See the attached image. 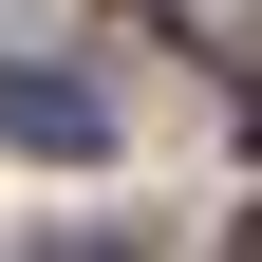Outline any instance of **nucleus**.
<instances>
[{
    "label": "nucleus",
    "instance_id": "f03ea898",
    "mask_svg": "<svg viewBox=\"0 0 262 262\" xmlns=\"http://www.w3.org/2000/svg\"><path fill=\"white\" fill-rule=\"evenodd\" d=\"M150 19H169L206 75H262V0H150Z\"/></svg>",
    "mask_w": 262,
    "mask_h": 262
},
{
    "label": "nucleus",
    "instance_id": "f257e3e1",
    "mask_svg": "<svg viewBox=\"0 0 262 262\" xmlns=\"http://www.w3.org/2000/svg\"><path fill=\"white\" fill-rule=\"evenodd\" d=\"M0 131H19V150H94V75H0Z\"/></svg>",
    "mask_w": 262,
    "mask_h": 262
}]
</instances>
